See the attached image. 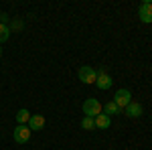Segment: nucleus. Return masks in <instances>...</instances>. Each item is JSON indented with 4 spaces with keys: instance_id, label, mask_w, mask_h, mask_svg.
Wrapping results in <instances>:
<instances>
[{
    "instance_id": "9",
    "label": "nucleus",
    "mask_w": 152,
    "mask_h": 150,
    "mask_svg": "<svg viewBox=\"0 0 152 150\" xmlns=\"http://www.w3.org/2000/svg\"><path fill=\"white\" fill-rule=\"evenodd\" d=\"M94 122H95V128H97V130H107V128L112 126V118H110L107 114H99V116H95Z\"/></svg>"
},
{
    "instance_id": "16",
    "label": "nucleus",
    "mask_w": 152,
    "mask_h": 150,
    "mask_svg": "<svg viewBox=\"0 0 152 150\" xmlns=\"http://www.w3.org/2000/svg\"><path fill=\"white\" fill-rule=\"evenodd\" d=\"M0 57H2V49H0Z\"/></svg>"
},
{
    "instance_id": "7",
    "label": "nucleus",
    "mask_w": 152,
    "mask_h": 150,
    "mask_svg": "<svg viewBox=\"0 0 152 150\" xmlns=\"http://www.w3.org/2000/svg\"><path fill=\"white\" fill-rule=\"evenodd\" d=\"M124 112H126L128 118H140V116L144 114V108H142V104H138V102H130V104L124 108Z\"/></svg>"
},
{
    "instance_id": "10",
    "label": "nucleus",
    "mask_w": 152,
    "mask_h": 150,
    "mask_svg": "<svg viewBox=\"0 0 152 150\" xmlns=\"http://www.w3.org/2000/svg\"><path fill=\"white\" fill-rule=\"evenodd\" d=\"M120 112H122V110H120L114 102H107V104L104 105V110H102V114H107L110 118H112V116H116V114H120Z\"/></svg>"
},
{
    "instance_id": "11",
    "label": "nucleus",
    "mask_w": 152,
    "mask_h": 150,
    "mask_svg": "<svg viewBox=\"0 0 152 150\" xmlns=\"http://www.w3.org/2000/svg\"><path fill=\"white\" fill-rule=\"evenodd\" d=\"M28 120H31V112H28V110H18V112H16V122H18V124H28Z\"/></svg>"
},
{
    "instance_id": "1",
    "label": "nucleus",
    "mask_w": 152,
    "mask_h": 150,
    "mask_svg": "<svg viewBox=\"0 0 152 150\" xmlns=\"http://www.w3.org/2000/svg\"><path fill=\"white\" fill-rule=\"evenodd\" d=\"M81 108H83V114L87 116V118H95V116L102 114V110H104V105L99 104L95 97H89V100H85Z\"/></svg>"
},
{
    "instance_id": "13",
    "label": "nucleus",
    "mask_w": 152,
    "mask_h": 150,
    "mask_svg": "<svg viewBox=\"0 0 152 150\" xmlns=\"http://www.w3.org/2000/svg\"><path fill=\"white\" fill-rule=\"evenodd\" d=\"M81 128H83V130H94V128H95L94 118H87V116H83V120H81Z\"/></svg>"
},
{
    "instance_id": "8",
    "label": "nucleus",
    "mask_w": 152,
    "mask_h": 150,
    "mask_svg": "<svg viewBox=\"0 0 152 150\" xmlns=\"http://www.w3.org/2000/svg\"><path fill=\"white\" fill-rule=\"evenodd\" d=\"M26 126L31 128V132H37V130H43L45 128V116L41 114H31V120Z\"/></svg>"
},
{
    "instance_id": "4",
    "label": "nucleus",
    "mask_w": 152,
    "mask_h": 150,
    "mask_svg": "<svg viewBox=\"0 0 152 150\" xmlns=\"http://www.w3.org/2000/svg\"><path fill=\"white\" fill-rule=\"evenodd\" d=\"M112 102H114V104H116L120 110H124V108H126V105L132 102V93H130V89H118Z\"/></svg>"
},
{
    "instance_id": "5",
    "label": "nucleus",
    "mask_w": 152,
    "mask_h": 150,
    "mask_svg": "<svg viewBox=\"0 0 152 150\" xmlns=\"http://www.w3.org/2000/svg\"><path fill=\"white\" fill-rule=\"evenodd\" d=\"M138 16H140L142 23H146V24L152 23V2H150V0L140 4V8H138Z\"/></svg>"
},
{
    "instance_id": "14",
    "label": "nucleus",
    "mask_w": 152,
    "mask_h": 150,
    "mask_svg": "<svg viewBox=\"0 0 152 150\" xmlns=\"http://www.w3.org/2000/svg\"><path fill=\"white\" fill-rule=\"evenodd\" d=\"M23 20H12L10 23V26H8V29H10V31H23Z\"/></svg>"
},
{
    "instance_id": "15",
    "label": "nucleus",
    "mask_w": 152,
    "mask_h": 150,
    "mask_svg": "<svg viewBox=\"0 0 152 150\" xmlns=\"http://www.w3.org/2000/svg\"><path fill=\"white\" fill-rule=\"evenodd\" d=\"M0 20H2V24H6V23H8V14L2 12V14H0Z\"/></svg>"
},
{
    "instance_id": "3",
    "label": "nucleus",
    "mask_w": 152,
    "mask_h": 150,
    "mask_svg": "<svg viewBox=\"0 0 152 150\" xmlns=\"http://www.w3.org/2000/svg\"><path fill=\"white\" fill-rule=\"evenodd\" d=\"M77 75H79V79H81V83H95V79H97V71L94 69V67H89V65H83L81 69L77 71Z\"/></svg>"
},
{
    "instance_id": "12",
    "label": "nucleus",
    "mask_w": 152,
    "mask_h": 150,
    "mask_svg": "<svg viewBox=\"0 0 152 150\" xmlns=\"http://www.w3.org/2000/svg\"><path fill=\"white\" fill-rule=\"evenodd\" d=\"M8 37H10V29H8V24H2V23H0V43L8 41Z\"/></svg>"
},
{
    "instance_id": "6",
    "label": "nucleus",
    "mask_w": 152,
    "mask_h": 150,
    "mask_svg": "<svg viewBox=\"0 0 152 150\" xmlns=\"http://www.w3.org/2000/svg\"><path fill=\"white\" fill-rule=\"evenodd\" d=\"M112 83H114V79H112V77H110V75H107L104 69L97 71V79H95V85H97L99 89H104V91H105V89H110V87H112Z\"/></svg>"
},
{
    "instance_id": "2",
    "label": "nucleus",
    "mask_w": 152,
    "mask_h": 150,
    "mask_svg": "<svg viewBox=\"0 0 152 150\" xmlns=\"http://www.w3.org/2000/svg\"><path fill=\"white\" fill-rule=\"evenodd\" d=\"M31 128L26 126V124H18V126L14 128V132H12V138L16 144H26L28 140H31Z\"/></svg>"
}]
</instances>
